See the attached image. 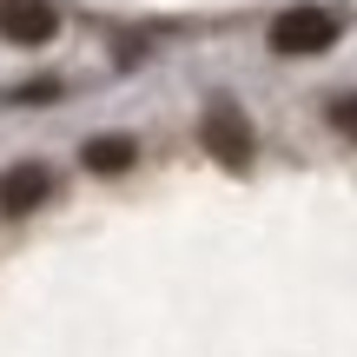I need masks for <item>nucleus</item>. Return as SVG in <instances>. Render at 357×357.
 Listing matches in <instances>:
<instances>
[{"label": "nucleus", "mask_w": 357, "mask_h": 357, "mask_svg": "<svg viewBox=\"0 0 357 357\" xmlns=\"http://www.w3.org/2000/svg\"><path fill=\"white\" fill-rule=\"evenodd\" d=\"M199 132H205V153H212L218 166H231V172L252 166V126H245V113H238L231 100H218L212 113H205Z\"/></svg>", "instance_id": "f03ea898"}, {"label": "nucleus", "mask_w": 357, "mask_h": 357, "mask_svg": "<svg viewBox=\"0 0 357 357\" xmlns=\"http://www.w3.org/2000/svg\"><path fill=\"white\" fill-rule=\"evenodd\" d=\"M324 113H331V126L344 132V139H357V93H337V100L324 106Z\"/></svg>", "instance_id": "423d86ee"}, {"label": "nucleus", "mask_w": 357, "mask_h": 357, "mask_svg": "<svg viewBox=\"0 0 357 357\" xmlns=\"http://www.w3.org/2000/svg\"><path fill=\"white\" fill-rule=\"evenodd\" d=\"M79 159H86V172H106V178H113V172H132V166H139V139L106 132V139H86V153H79Z\"/></svg>", "instance_id": "39448f33"}, {"label": "nucleus", "mask_w": 357, "mask_h": 357, "mask_svg": "<svg viewBox=\"0 0 357 357\" xmlns=\"http://www.w3.org/2000/svg\"><path fill=\"white\" fill-rule=\"evenodd\" d=\"M324 47H337L331 7H284L271 20V53H324Z\"/></svg>", "instance_id": "f257e3e1"}, {"label": "nucleus", "mask_w": 357, "mask_h": 357, "mask_svg": "<svg viewBox=\"0 0 357 357\" xmlns=\"http://www.w3.org/2000/svg\"><path fill=\"white\" fill-rule=\"evenodd\" d=\"M47 192H53V172L47 166H13V172H0V212L26 218V212L47 205Z\"/></svg>", "instance_id": "20e7f679"}, {"label": "nucleus", "mask_w": 357, "mask_h": 357, "mask_svg": "<svg viewBox=\"0 0 357 357\" xmlns=\"http://www.w3.org/2000/svg\"><path fill=\"white\" fill-rule=\"evenodd\" d=\"M53 33H60L53 0H0V40L7 47H47Z\"/></svg>", "instance_id": "7ed1b4c3"}]
</instances>
